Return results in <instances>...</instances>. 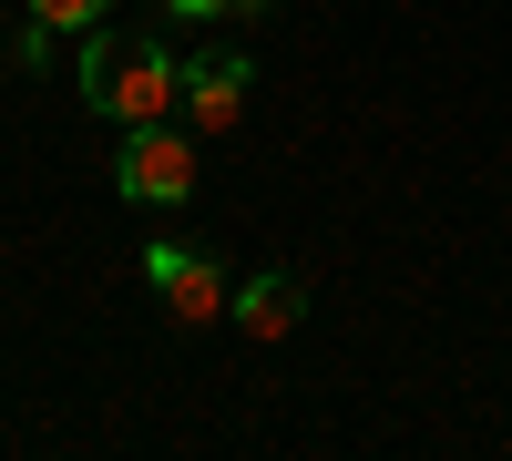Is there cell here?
<instances>
[{
  "instance_id": "1",
  "label": "cell",
  "mask_w": 512,
  "mask_h": 461,
  "mask_svg": "<svg viewBox=\"0 0 512 461\" xmlns=\"http://www.w3.org/2000/svg\"><path fill=\"white\" fill-rule=\"evenodd\" d=\"M82 103L103 123H164L185 103V62L154 31H93L82 41Z\"/></svg>"
},
{
  "instance_id": "2",
  "label": "cell",
  "mask_w": 512,
  "mask_h": 461,
  "mask_svg": "<svg viewBox=\"0 0 512 461\" xmlns=\"http://www.w3.org/2000/svg\"><path fill=\"white\" fill-rule=\"evenodd\" d=\"M205 134L195 123H123V144H113V185L134 195V205H185L195 175H205Z\"/></svg>"
},
{
  "instance_id": "3",
  "label": "cell",
  "mask_w": 512,
  "mask_h": 461,
  "mask_svg": "<svg viewBox=\"0 0 512 461\" xmlns=\"http://www.w3.org/2000/svg\"><path fill=\"white\" fill-rule=\"evenodd\" d=\"M246 93H256V52H205V62H185V123H195L205 144L246 123Z\"/></svg>"
},
{
  "instance_id": "4",
  "label": "cell",
  "mask_w": 512,
  "mask_h": 461,
  "mask_svg": "<svg viewBox=\"0 0 512 461\" xmlns=\"http://www.w3.org/2000/svg\"><path fill=\"white\" fill-rule=\"evenodd\" d=\"M144 277H154L164 318H185V328H205V318H226V308H236V287L205 267L195 246H144Z\"/></svg>"
},
{
  "instance_id": "5",
  "label": "cell",
  "mask_w": 512,
  "mask_h": 461,
  "mask_svg": "<svg viewBox=\"0 0 512 461\" xmlns=\"http://www.w3.org/2000/svg\"><path fill=\"white\" fill-rule=\"evenodd\" d=\"M226 318L246 328V339H287V328L308 318V287H297L287 267H267V277H246V287H236V308H226Z\"/></svg>"
},
{
  "instance_id": "6",
  "label": "cell",
  "mask_w": 512,
  "mask_h": 461,
  "mask_svg": "<svg viewBox=\"0 0 512 461\" xmlns=\"http://www.w3.org/2000/svg\"><path fill=\"white\" fill-rule=\"evenodd\" d=\"M103 11H113V0H31V21L52 31V41H72V31H103Z\"/></svg>"
},
{
  "instance_id": "7",
  "label": "cell",
  "mask_w": 512,
  "mask_h": 461,
  "mask_svg": "<svg viewBox=\"0 0 512 461\" xmlns=\"http://www.w3.org/2000/svg\"><path fill=\"white\" fill-rule=\"evenodd\" d=\"M175 21H246V11H267V0H164Z\"/></svg>"
}]
</instances>
